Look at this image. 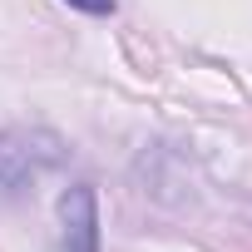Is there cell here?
Masks as SVG:
<instances>
[{
	"mask_svg": "<svg viewBox=\"0 0 252 252\" xmlns=\"http://www.w3.org/2000/svg\"><path fill=\"white\" fill-rule=\"evenodd\" d=\"M60 222H64V247L69 252H99V198H94L89 183L64 188Z\"/></svg>",
	"mask_w": 252,
	"mask_h": 252,
	"instance_id": "cell-1",
	"label": "cell"
},
{
	"mask_svg": "<svg viewBox=\"0 0 252 252\" xmlns=\"http://www.w3.org/2000/svg\"><path fill=\"white\" fill-rule=\"evenodd\" d=\"M25 183H30V168H25L15 154H5V149H0V203L20 198V193H25Z\"/></svg>",
	"mask_w": 252,
	"mask_h": 252,
	"instance_id": "cell-2",
	"label": "cell"
},
{
	"mask_svg": "<svg viewBox=\"0 0 252 252\" xmlns=\"http://www.w3.org/2000/svg\"><path fill=\"white\" fill-rule=\"evenodd\" d=\"M64 5H74V10H84V15H114V10H119L114 0H64Z\"/></svg>",
	"mask_w": 252,
	"mask_h": 252,
	"instance_id": "cell-3",
	"label": "cell"
}]
</instances>
